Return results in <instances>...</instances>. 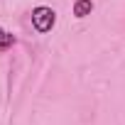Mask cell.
Masks as SVG:
<instances>
[{"label":"cell","mask_w":125,"mask_h":125,"mask_svg":"<svg viewBox=\"0 0 125 125\" xmlns=\"http://www.w3.org/2000/svg\"><path fill=\"white\" fill-rule=\"evenodd\" d=\"M54 22H56V12L52 10V8H44V5H39V8H34L32 10V25H34V30L37 32H49L52 27H54Z\"/></svg>","instance_id":"cell-1"},{"label":"cell","mask_w":125,"mask_h":125,"mask_svg":"<svg viewBox=\"0 0 125 125\" xmlns=\"http://www.w3.org/2000/svg\"><path fill=\"white\" fill-rule=\"evenodd\" d=\"M91 10H93L91 0H76V5H74V15L76 17H86V15H91Z\"/></svg>","instance_id":"cell-2"},{"label":"cell","mask_w":125,"mask_h":125,"mask_svg":"<svg viewBox=\"0 0 125 125\" xmlns=\"http://www.w3.org/2000/svg\"><path fill=\"white\" fill-rule=\"evenodd\" d=\"M12 44H15V37L0 27V52H3V49H8V47H12Z\"/></svg>","instance_id":"cell-3"}]
</instances>
